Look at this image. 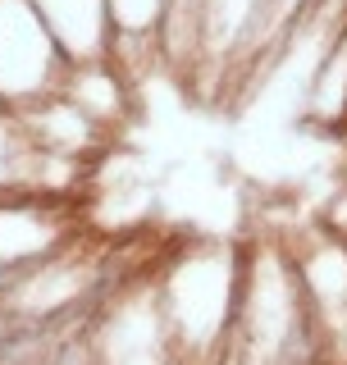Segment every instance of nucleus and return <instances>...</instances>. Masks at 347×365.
<instances>
[{
    "mask_svg": "<svg viewBox=\"0 0 347 365\" xmlns=\"http://www.w3.org/2000/svg\"><path fill=\"white\" fill-rule=\"evenodd\" d=\"M74 60L51 37L32 0H0V101L28 110L32 101L55 96Z\"/></svg>",
    "mask_w": 347,
    "mask_h": 365,
    "instance_id": "nucleus-1",
    "label": "nucleus"
},
{
    "mask_svg": "<svg viewBox=\"0 0 347 365\" xmlns=\"http://www.w3.org/2000/svg\"><path fill=\"white\" fill-rule=\"evenodd\" d=\"M5 319H9V315H5V306H0V329H5Z\"/></svg>",
    "mask_w": 347,
    "mask_h": 365,
    "instance_id": "nucleus-2",
    "label": "nucleus"
}]
</instances>
